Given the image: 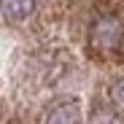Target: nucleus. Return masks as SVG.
<instances>
[{"label": "nucleus", "mask_w": 124, "mask_h": 124, "mask_svg": "<svg viewBox=\"0 0 124 124\" xmlns=\"http://www.w3.org/2000/svg\"><path fill=\"white\" fill-rule=\"evenodd\" d=\"M89 49L100 57H116L124 51V22L116 14H100L89 27Z\"/></svg>", "instance_id": "obj_1"}, {"label": "nucleus", "mask_w": 124, "mask_h": 124, "mask_svg": "<svg viewBox=\"0 0 124 124\" xmlns=\"http://www.w3.org/2000/svg\"><path fill=\"white\" fill-rule=\"evenodd\" d=\"M38 0H0V22L8 27H24L38 16Z\"/></svg>", "instance_id": "obj_2"}, {"label": "nucleus", "mask_w": 124, "mask_h": 124, "mask_svg": "<svg viewBox=\"0 0 124 124\" xmlns=\"http://www.w3.org/2000/svg\"><path fill=\"white\" fill-rule=\"evenodd\" d=\"M40 124H81V105L76 97H59L40 113Z\"/></svg>", "instance_id": "obj_3"}, {"label": "nucleus", "mask_w": 124, "mask_h": 124, "mask_svg": "<svg viewBox=\"0 0 124 124\" xmlns=\"http://www.w3.org/2000/svg\"><path fill=\"white\" fill-rule=\"evenodd\" d=\"M108 102H111L113 113L124 116V76H116L111 81V86H108Z\"/></svg>", "instance_id": "obj_4"}, {"label": "nucleus", "mask_w": 124, "mask_h": 124, "mask_svg": "<svg viewBox=\"0 0 124 124\" xmlns=\"http://www.w3.org/2000/svg\"><path fill=\"white\" fill-rule=\"evenodd\" d=\"M0 124H3V113H0Z\"/></svg>", "instance_id": "obj_5"}]
</instances>
